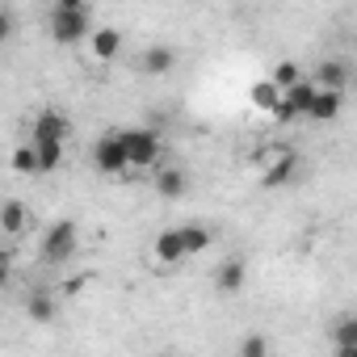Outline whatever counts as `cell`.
<instances>
[{
	"mask_svg": "<svg viewBox=\"0 0 357 357\" xmlns=\"http://www.w3.org/2000/svg\"><path fill=\"white\" fill-rule=\"evenodd\" d=\"M93 168L101 172V176H122L130 164H126V151H122V139H118V130H105L97 143H93Z\"/></svg>",
	"mask_w": 357,
	"mask_h": 357,
	"instance_id": "4",
	"label": "cell"
},
{
	"mask_svg": "<svg viewBox=\"0 0 357 357\" xmlns=\"http://www.w3.org/2000/svg\"><path fill=\"white\" fill-rule=\"evenodd\" d=\"M176 231H181V252L185 257H198V252H206L215 244L211 227H202V223H185V227H176Z\"/></svg>",
	"mask_w": 357,
	"mask_h": 357,
	"instance_id": "16",
	"label": "cell"
},
{
	"mask_svg": "<svg viewBox=\"0 0 357 357\" xmlns=\"http://www.w3.org/2000/svg\"><path fill=\"white\" fill-rule=\"evenodd\" d=\"M185 190H190V176H185L181 168H155V194H160V198L172 202V198H181Z\"/></svg>",
	"mask_w": 357,
	"mask_h": 357,
	"instance_id": "14",
	"label": "cell"
},
{
	"mask_svg": "<svg viewBox=\"0 0 357 357\" xmlns=\"http://www.w3.org/2000/svg\"><path fill=\"white\" fill-rule=\"evenodd\" d=\"M13 172H22V176H38V155H34V143H22L17 151H13Z\"/></svg>",
	"mask_w": 357,
	"mask_h": 357,
	"instance_id": "22",
	"label": "cell"
},
{
	"mask_svg": "<svg viewBox=\"0 0 357 357\" xmlns=\"http://www.w3.org/2000/svg\"><path fill=\"white\" fill-rule=\"evenodd\" d=\"M0 286H9V261L0 257Z\"/></svg>",
	"mask_w": 357,
	"mask_h": 357,
	"instance_id": "25",
	"label": "cell"
},
{
	"mask_svg": "<svg viewBox=\"0 0 357 357\" xmlns=\"http://www.w3.org/2000/svg\"><path fill=\"white\" fill-rule=\"evenodd\" d=\"M311 84H315V89H328V93H344V84H349V63H344V59H324V63L315 68Z\"/></svg>",
	"mask_w": 357,
	"mask_h": 357,
	"instance_id": "11",
	"label": "cell"
},
{
	"mask_svg": "<svg viewBox=\"0 0 357 357\" xmlns=\"http://www.w3.org/2000/svg\"><path fill=\"white\" fill-rule=\"evenodd\" d=\"M34 155H38V172H55L63 164V143H34Z\"/></svg>",
	"mask_w": 357,
	"mask_h": 357,
	"instance_id": "21",
	"label": "cell"
},
{
	"mask_svg": "<svg viewBox=\"0 0 357 357\" xmlns=\"http://www.w3.org/2000/svg\"><path fill=\"white\" fill-rule=\"evenodd\" d=\"M340 109H344V93H328V89H315L307 118H311V122H336V118H340Z\"/></svg>",
	"mask_w": 357,
	"mask_h": 357,
	"instance_id": "13",
	"label": "cell"
},
{
	"mask_svg": "<svg viewBox=\"0 0 357 357\" xmlns=\"http://www.w3.org/2000/svg\"><path fill=\"white\" fill-rule=\"evenodd\" d=\"M311 97H315V84L303 76L294 89H286V93H282V101H278L273 118H278V122H294V118H307V109H311Z\"/></svg>",
	"mask_w": 357,
	"mask_h": 357,
	"instance_id": "5",
	"label": "cell"
},
{
	"mask_svg": "<svg viewBox=\"0 0 357 357\" xmlns=\"http://www.w3.org/2000/svg\"><path fill=\"white\" fill-rule=\"evenodd\" d=\"M294 172H298V155H294V151H278L273 164L261 172V185H265V190H282V185H290Z\"/></svg>",
	"mask_w": 357,
	"mask_h": 357,
	"instance_id": "9",
	"label": "cell"
},
{
	"mask_svg": "<svg viewBox=\"0 0 357 357\" xmlns=\"http://www.w3.org/2000/svg\"><path fill=\"white\" fill-rule=\"evenodd\" d=\"M26 227H30V211H26L22 198H5V202H0V231H5V236H26Z\"/></svg>",
	"mask_w": 357,
	"mask_h": 357,
	"instance_id": "12",
	"label": "cell"
},
{
	"mask_svg": "<svg viewBox=\"0 0 357 357\" xmlns=\"http://www.w3.org/2000/svg\"><path fill=\"white\" fill-rule=\"evenodd\" d=\"M240 357H269V336L265 332H248L240 340Z\"/></svg>",
	"mask_w": 357,
	"mask_h": 357,
	"instance_id": "23",
	"label": "cell"
},
{
	"mask_svg": "<svg viewBox=\"0 0 357 357\" xmlns=\"http://www.w3.org/2000/svg\"><path fill=\"white\" fill-rule=\"evenodd\" d=\"M13 26H17V22H13V9L0 5V43H9V38H13Z\"/></svg>",
	"mask_w": 357,
	"mask_h": 357,
	"instance_id": "24",
	"label": "cell"
},
{
	"mask_svg": "<svg viewBox=\"0 0 357 357\" xmlns=\"http://www.w3.org/2000/svg\"><path fill=\"white\" fill-rule=\"evenodd\" d=\"M332 357H357V349H336Z\"/></svg>",
	"mask_w": 357,
	"mask_h": 357,
	"instance_id": "26",
	"label": "cell"
},
{
	"mask_svg": "<svg viewBox=\"0 0 357 357\" xmlns=\"http://www.w3.org/2000/svg\"><path fill=\"white\" fill-rule=\"evenodd\" d=\"M68 135H72L68 114H59V109H43V114L34 118V139H30V143H63Z\"/></svg>",
	"mask_w": 357,
	"mask_h": 357,
	"instance_id": "6",
	"label": "cell"
},
{
	"mask_svg": "<svg viewBox=\"0 0 357 357\" xmlns=\"http://www.w3.org/2000/svg\"><path fill=\"white\" fill-rule=\"evenodd\" d=\"M155 261L160 265H176V261H185V252H181V231L176 227H164L160 236H155Z\"/></svg>",
	"mask_w": 357,
	"mask_h": 357,
	"instance_id": "15",
	"label": "cell"
},
{
	"mask_svg": "<svg viewBox=\"0 0 357 357\" xmlns=\"http://www.w3.org/2000/svg\"><path fill=\"white\" fill-rule=\"evenodd\" d=\"M72 257H76V223L72 219H59L43 236V261L47 265H68Z\"/></svg>",
	"mask_w": 357,
	"mask_h": 357,
	"instance_id": "3",
	"label": "cell"
},
{
	"mask_svg": "<svg viewBox=\"0 0 357 357\" xmlns=\"http://www.w3.org/2000/svg\"><path fill=\"white\" fill-rule=\"evenodd\" d=\"M89 51H93L97 63H114V59L122 55V30H114V26H97V30L89 34Z\"/></svg>",
	"mask_w": 357,
	"mask_h": 357,
	"instance_id": "7",
	"label": "cell"
},
{
	"mask_svg": "<svg viewBox=\"0 0 357 357\" xmlns=\"http://www.w3.org/2000/svg\"><path fill=\"white\" fill-rule=\"evenodd\" d=\"M244 282H248V265H244V257H227V261L215 269V290H219V294H240Z\"/></svg>",
	"mask_w": 357,
	"mask_h": 357,
	"instance_id": "8",
	"label": "cell"
},
{
	"mask_svg": "<svg viewBox=\"0 0 357 357\" xmlns=\"http://www.w3.org/2000/svg\"><path fill=\"white\" fill-rule=\"evenodd\" d=\"M51 38L59 43V47H76V43H84L97 26H93V9L84 5V0H59V5L51 9Z\"/></svg>",
	"mask_w": 357,
	"mask_h": 357,
	"instance_id": "1",
	"label": "cell"
},
{
	"mask_svg": "<svg viewBox=\"0 0 357 357\" xmlns=\"http://www.w3.org/2000/svg\"><path fill=\"white\" fill-rule=\"evenodd\" d=\"M332 344L336 349H357V315H340L332 324Z\"/></svg>",
	"mask_w": 357,
	"mask_h": 357,
	"instance_id": "19",
	"label": "cell"
},
{
	"mask_svg": "<svg viewBox=\"0 0 357 357\" xmlns=\"http://www.w3.org/2000/svg\"><path fill=\"white\" fill-rule=\"evenodd\" d=\"M172 68H176V51L164 47V43H155V47H147V51L139 55V72H143V76H168Z\"/></svg>",
	"mask_w": 357,
	"mask_h": 357,
	"instance_id": "10",
	"label": "cell"
},
{
	"mask_svg": "<svg viewBox=\"0 0 357 357\" xmlns=\"http://www.w3.org/2000/svg\"><path fill=\"white\" fill-rule=\"evenodd\" d=\"M248 97H252V105H257L261 114H273V109H278V101H282V93H278V89H273L269 80H257Z\"/></svg>",
	"mask_w": 357,
	"mask_h": 357,
	"instance_id": "20",
	"label": "cell"
},
{
	"mask_svg": "<svg viewBox=\"0 0 357 357\" xmlns=\"http://www.w3.org/2000/svg\"><path fill=\"white\" fill-rule=\"evenodd\" d=\"M303 80V68L294 63V59H282V63H273V72H269V84L278 89V93H286V89H294Z\"/></svg>",
	"mask_w": 357,
	"mask_h": 357,
	"instance_id": "18",
	"label": "cell"
},
{
	"mask_svg": "<svg viewBox=\"0 0 357 357\" xmlns=\"http://www.w3.org/2000/svg\"><path fill=\"white\" fill-rule=\"evenodd\" d=\"M55 311H59V303H55L51 290H34V294L26 298V315H30L34 324H55Z\"/></svg>",
	"mask_w": 357,
	"mask_h": 357,
	"instance_id": "17",
	"label": "cell"
},
{
	"mask_svg": "<svg viewBox=\"0 0 357 357\" xmlns=\"http://www.w3.org/2000/svg\"><path fill=\"white\" fill-rule=\"evenodd\" d=\"M118 139H122V151H126V164L130 168L160 164V135L151 126H126V130H118Z\"/></svg>",
	"mask_w": 357,
	"mask_h": 357,
	"instance_id": "2",
	"label": "cell"
}]
</instances>
